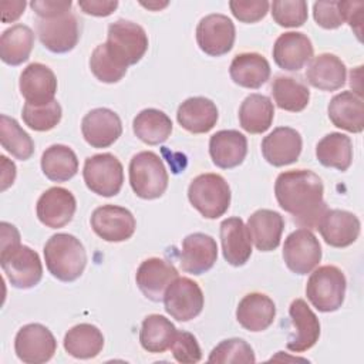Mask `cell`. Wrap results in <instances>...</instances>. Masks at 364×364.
Wrapping results in <instances>:
<instances>
[{"label": "cell", "mask_w": 364, "mask_h": 364, "mask_svg": "<svg viewBox=\"0 0 364 364\" xmlns=\"http://www.w3.org/2000/svg\"><path fill=\"white\" fill-rule=\"evenodd\" d=\"M141 4L144 7H148V9H152V10H159V9L165 7V6H168L166 1H164V3H141Z\"/></svg>", "instance_id": "cell-53"}, {"label": "cell", "mask_w": 364, "mask_h": 364, "mask_svg": "<svg viewBox=\"0 0 364 364\" xmlns=\"http://www.w3.org/2000/svg\"><path fill=\"white\" fill-rule=\"evenodd\" d=\"M293 331L287 340V348L293 353L310 350L320 337V321L303 299H296L289 307Z\"/></svg>", "instance_id": "cell-16"}, {"label": "cell", "mask_w": 364, "mask_h": 364, "mask_svg": "<svg viewBox=\"0 0 364 364\" xmlns=\"http://www.w3.org/2000/svg\"><path fill=\"white\" fill-rule=\"evenodd\" d=\"M235 37V24L225 14H208L200 18L196 27V43L199 48L212 57L228 54L233 48Z\"/></svg>", "instance_id": "cell-12"}, {"label": "cell", "mask_w": 364, "mask_h": 364, "mask_svg": "<svg viewBox=\"0 0 364 364\" xmlns=\"http://www.w3.org/2000/svg\"><path fill=\"white\" fill-rule=\"evenodd\" d=\"M323 193L324 186L320 176L309 169L282 172L274 182L279 206L291 215L294 223L306 229H317L327 210Z\"/></svg>", "instance_id": "cell-1"}, {"label": "cell", "mask_w": 364, "mask_h": 364, "mask_svg": "<svg viewBox=\"0 0 364 364\" xmlns=\"http://www.w3.org/2000/svg\"><path fill=\"white\" fill-rule=\"evenodd\" d=\"M229 74L235 84L256 90L269 80L270 64L259 53H240L233 57Z\"/></svg>", "instance_id": "cell-31"}, {"label": "cell", "mask_w": 364, "mask_h": 364, "mask_svg": "<svg viewBox=\"0 0 364 364\" xmlns=\"http://www.w3.org/2000/svg\"><path fill=\"white\" fill-rule=\"evenodd\" d=\"M218 259L216 240L205 233L188 235L182 242L181 267L191 274H202L213 267Z\"/></svg>", "instance_id": "cell-22"}, {"label": "cell", "mask_w": 364, "mask_h": 364, "mask_svg": "<svg viewBox=\"0 0 364 364\" xmlns=\"http://www.w3.org/2000/svg\"><path fill=\"white\" fill-rule=\"evenodd\" d=\"M175 334L176 328L171 320L161 314H149L142 321L139 343L148 353H164L171 347Z\"/></svg>", "instance_id": "cell-38"}, {"label": "cell", "mask_w": 364, "mask_h": 364, "mask_svg": "<svg viewBox=\"0 0 364 364\" xmlns=\"http://www.w3.org/2000/svg\"><path fill=\"white\" fill-rule=\"evenodd\" d=\"M78 7L90 16H97V17H107L114 13V10L118 7L117 0H87V1H78Z\"/></svg>", "instance_id": "cell-50"}, {"label": "cell", "mask_w": 364, "mask_h": 364, "mask_svg": "<svg viewBox=\"0 0 364 364\" xmlns=\"http://www.w3.org/2000/svg\"><path fill=\"white\" fill-rule=\"evenodd\" d=\"M41 171L53 182H65L78 171L77 155L70 146L54 144L41 155Z\"/></svg>", "instance_id": "cell-37"}, {"label": "cell", "mask_w": 364, "mask_h": 364, "mask_svg": "<svg viewBox=\"0 0 364 364\" xmlns=\"http://www.w3.org/2000/svg\"><path fill=\"white\" fill-rule=\"evenodd\" d=\"M90 68L97 80L107 84H114L121 81L128 67L118 61L107 48L105 43L97 46L90 57Z\"/></svg>", "instance_id": "cell-41"}, {"label": "cell", "mask_w": 364, "mask_h": 364, "mask_svg": "<svg viewBox=\"0 0 364 364\" xmlns=\"http://www.w3.org/2000/svg\"><path fill=\"white\" fill-rule=\"evenodd\" d=\"M209 154L213 164L222 169L239 166L247 154V139L236 129H222L209 139Z\"/></svg>", "instance_id": "cell-24"}, {"label": "cell", "mask_w": 364, "mask_h": 364, "mask_svg": "<svg viewBox=\"0 0 364 364\" xmlns=\"http://www.w3.org/2000/svg\"><path fill=\"white\" fill-rule=\"evenodd\" d=\"M104 347V336L98 327L81 323L71 327L64 336V350L81 360L97 357Z\"/></svg>", "instance_id": "cell-34"}, {"label": "cell", "mask_w": 364, "mask_h": 364, "mask_svg": "<svg viewBox=\"0 0 364 364\" xmlns=\"http://www.w3.org/2000/svg\"><path fill=\"white\" fill-rule=\"evenodd\" d=\"M273 118V102L263 94H250L240 104L239 122L249 134H263L270 128Z\"/></svg>", "instance_id": "cell-32"}, {"label": "cell", "mask_w": 364, "mask_h": 364, "mask_svg": "<svg viewBox=\"0 0 364 364\" xmlns=\"http://www.w3.org/2000/svg\"><path fill=\"white\" fill-rule=\"evenodd\" d=\"M1 159V191H6L10 185H13L16 178V165L9 161L4 155L0 156Z\"/></svg>", "instance_id": "cell-52"}, {"label": "cell", "mask_w": 364, "mask_h": 364, "mask_svg": "<svg viewBox=\"0 0 364 364\" xmlns=\"http://www.w3.org/2000/svg\"><path fill=\"white\" fill-rule=\"evenodd\" d=\"M316 156L323 166L347 171L353 161V144L350 136L341 132H330L316 145Z\"/></svg>", "instance_id": "cell-35"}, {"label": "cell", "mask_w": 364, "mask_h": 364, "mask_svg": "<svg viewBox=\"0 0 364 364\" xmlns=\"http://www.w3.org/2000/svg\"><path fill=\"white\" fill-rule=\"evenodd\" d=\"M82 178L87 188L100 196H115L124 182V168L109 152L88 156L84 162Z\"/></svg>", "instance_id": "cell-8"}, {"label": "cell", "mask_w": 364, "mask_h": 364, "mask_svg": "<svg viewBox=\"0 0 364 364\" xmlns=\"http://www.w3.org/2000/svg\"><path fill=\"white\" fill-rule=\"evenodd\" d=\"M37 34L41 44L51 53H68L80 40L78 20L71 11L50 18H38Z\"/></svg>", "instance_id": "cell-13"}, {"label": "cell", "mask_w": 364, "mask_h": 364, "mask_svg": "<svg viewBox=\"0 0 364 364\" xmlns=\"http://www.w3.org/2000/svg\"><path fill=\"white\" fill-rule=\"evenodd\" d=\"M283 259L293 273H310L321 260V246L318 239L310 229H296L284 240Z\"/></svg>", "instance_id": "cell-9"}, {"label": "cell", "mask_w": 364, "mask_h": 364, "mask_svg": "<svg viewBox=\"0 0 364 364\" xmlns=\"http://www.w3.org/2000/svg\"><path fill=\"white\" fill-rule=\"evenodd\" d=\"M168 172L162 159L152 151H142L129 162V183L142 199L161 198L168 188Z\"/></svg>", "instance_id": "cell-4"}, {"label": "cell", "mask_w": 364, "mask_h": 364, "mask_svg": "<svg viewBox=\"0 0 364 364\" xmlns=\"http://www.w3.org/2000/svg\"><path fill=\"white\" fill-rule=\"evenodd\" d=\"M276 306L273 300L263 293H249L237 304L236 318L239 324L249 331L257 333L266 330L274 320Z\"/></svg>", "instance_id": "cell-30"}, {"label": "cell", "mask_w": 364, "mask_h": 364, "mask_svg": "<svg viewBox=\"0 0 364 364\" xmlns=\"http://www.w3.org/2000/svg\"><path fill=\"white\" fill-rule=\"evenodd\" d=\"M272 95L276 105L289 112L303 111L310 101V91L307 85L286 75H277L273 80Z\"/></svg>", "instance_id": "cell-39"}, {"label": "cell", "mask_w": 364, "mask_h": 364, "mask_svg": "<svg viewBox=\"0 0 364 364\" xmlns=\"http://www.w3.org/2000/svg\"><path fill=\"white\" fill-rule=\"evenodd\" d=\"M0 264L10 284L17 289H31L43 277L38 253L24 245L0 250Z\"/></svg>", "instance_id": "cell-7"}, {"label": "cell", "mask_w": 364, "mask_h": 364, "mask_svg": "<svg viewBox=\"0 0 364 364\" xmlns=\"http://www.w3.org/2000/svg\"><path fill=\"white\" fill-rule=\"evenodd\" d=\"M18 88L27 104L44 105L54 101L57 78L50 67L41 63H31L20 74Z\"/></svg>", "instance_id": "cell-19"}, {"label": "cell", "mask_w": 364, "mask_h": 364, "mask_svg": "<svg viewBox=\"0 0 364 364\" xmlns=\"http://www.w3.org/2000/svg\"><path fill=\"white\" fill-rule=\"evenodd\" d=\"M0 141L1 146L16 159L27 161L34 154V142L31 136L14 118L4 114L0 117Z\"/></svg>", "instance_id": "cell-40"}, {"label": "cell", "mask_w": 364, "mask_h": 364, "mask_svg": "<svg viewBox=\"0 0 364 364\" xmlns=\"http://www.w3.org/2000/svg\"><path fill=\"white\" fill-rule=\"evenodd\" d=\"M77 202L74 195L61 186H53L41 193L36 212L38 220L51 229L68 225L75 213Z\"/></svg>", "instance_id": "cell-15"}, {"label": "cell", "mask_w": 364, "mask_h": 364, "mask_svg": "<svg viewBox=\"0 0 364 364\" xmlns=\"http://www.w3.org/2000/svg\"><path fill=\"white\" fill-rule=\"evenodd\" d=\"M313 17L320 27L327 30L338 28L344 23L340 1H316L313 4Z\"/></svg>", "instance_id": "cell-46"}, {"label": "cell", "mask_w": 364, "mask_h": 364, "mask_svg": "<svg viewBox=\"0 0 364 364\" xmlns=\"http://www.w3.org/2000/svg\"><path fill=\"white\" fill-rule=\"evenodd\" d=\"M134 134L148 145H159L165 142L172 132L171 118L156 108L142 109L132 122Z\"/></svg>", "instance_id": "cell-36"}, {"label": "cell", "mask_w": 364, "mask_h": 364, "mask_svg": "<svg viewBox=\"0 0 364 364\" xmlns=\"http://www.w3.org/2000/svg\"><path fill=\"white\" fill-rule=\"evenodd\" d=\"M270 7L273 20L282 27H300L307 20V3L304 0H277Z\"/></svg>", "instance_id": "cell-44"}, {"label": "cell", "mask_w": 364, "mask_h": 364, "mask_svg": "<svg viewBox=\"0 0 364 364\" xmlns=\"http://www.w3.org/2000/svg\"><path fill=\"white\" fill-rule=\"evenodd\" d=\"M311 40L299 31H287L277 37L273 46L274 63L286 71L301 70L313 57Z\"/></svg>", "instance_id": "cell-23"}, {"label": "cell", "mask_w": 364, "mask_h": 364, "mask_svg": "<svg viewBox=\"0 0 364 364\" xmlns=\"http://www.w3.org/2000/svg\"><path fill=\"white\" fill-rule=\"evenodd\" d=\"M218 108L215 102L205 97H191L185 100L176 112L179 125L191 134L209 132L218 122Z\"/></svg>", "instance_id": "cell-27"}, {"label": "cell", "mask_w": 364, "mask_h": 364, "mask_svg": "<svg viewBox=\"0 0 364 364\" xmlns=\"http://www.w3.org/2000/svg\"><path fill=\"white\" fill-rule=\"evenodd\" d=\"M178 277L175 266L161 257L145 259L135 274V280L141 293L152 300L161 301L168 286Z\"/></svg>", "instance_id": "cell-18"}, {"label": "cell", "mask_w": 364, "mask_h": 364, "mask_svg": "<svg viewBox=\"0 0 364 364\" xmlns=\"http://www.w3.org/2000/svg\"><path fill=\"white\" fill-rule=\"evenodd\" d=\"M246 228L257 250L270 252L280 245L284 219L276 210L259 209L249 216Z\"/></svg>", "instance_id": "cell-25"}, {"label": "cell", "mask_w": 364, "mask_h": 364, "mask_svg": "<svg viewBox=\"0 0 364 364\" xmlns=\"http://www.w3.org/2000/svg\"><path fill=\"white\" fill-rule=\"evenodd\" d=\"M346 287L344 273L337 266L326 264L310 274L306 284V296L318 311L330 313L341 307Z\"/></svg>", "instance_id": "cell-5"}, {"label": "cell", "mask_w": 364, "mask_h": 364, "mask_svg": "<svg viewBox=\"0 0 364 364\" xmlns=\"http://www.w3.org/2000/svg\"><path fill=\"white\" fill-rule=\"evenodd\" d=\"M317 229L327 245L333 247H347L357 240L361 223L351 212L327 209L320 219Z\"/></svg>", "instance_id": "cell-21"}, {"label": "cell", "mask_w": 364, "mask_h": 364, "mask_svg": "<svg viewBox=\"0 0 364 364\" xmlns=\"http://www.w3.org/2000/svg\"><path fill=\"white\" fill-rule=\"evenodd\" d=\"M105 46L118 61L129 67L145 55L148 36L139 24L128 20H117L108 26Z\"/></svg>", "instance_id": "cell-6"}, {"label": "cell", "mask_w": 364, "mask_h": 364, "mask_svg": "<svg viewBox=\"0 0 364 364\" xmlns=\"http://www.w3.org/2000/svg\"><path fill=\"white\" fill-rule=\"evenodd\" d=\"M334 127L358 134L364 129V102L354 91H341L334 95L327 108Z\"/></svg>", "instance_id": "cell-29"}, {"label": "cell", "mask_w": 364, "mask_h": 364, "mask_svg": "<svg viewBox=\"0 0 364 364\" xmlns=\"http://www.w3.org/2000/svg\"><path fill=\"white\" fill-rule=\"evenodd\" d=\"M301 135L290 127L274 128L262 141L263 158L273 166H284L296 162L301 154Z\"/></svg>", "instance_id": "cell-20"}, {"label": "cell", "mask_w": 364, "mask_h": 364, "mask_svg": "<svg viewBox=\"0 0 364 364\" xmlns=\"http://www.w3.org/2000/svg\"><path fill=\"white\" fill-rule=\"evenodd\" d=\"M220 242L225 260L232 266H243L252 255V239L240 218H228L220 223Z\"/></svg>", "instance_id": "cell-26"}, {"label": "cell", "mask_w": 364, "mask_h": 364, "mask_svg": "<svg viewBox=\"0 0 364 364\" xmlns=\"http://www.w3.org/2000/svg\"><path fill=\"white\" fill-rule=\"evenodd\" d=\"M347 67L334 54L323 53L314 57L307 70L306 78L310 85L321 91H336L346 84Z\"/></svg>", "instance_id": "cell-28"}, {"label": "cell", "mask_w": 364, "mask_h": 364, "mask_svg": "<svg viewBox=\"0 0 364 364\" xmlns=\"http://www.w3.org/2000/svg\"><path fill=\"white\" fill-rule=\"evenodd\" d=\"M91 228L105 242H124L134 235L136 222L127 208L102 205L92 212Z\"/></svg>", "instance_id": "cell-14"}, {"label": "cell", "mask_w": 364, "mask_h": 364, "mask_svg": "<svg viewBox=\"0 0 364 364\" xmlns=\"http://www.w3.org/2000/svg\"><path fill=\"white\" fill-rule=\"evenodd\" d=\"M57 341L53 333L43 324L30 323L23 326L14 338L16 355L27 364H43L53 358Z\"/></svg>", "instance_id": "cell-11"}, {"label": "cell", "mask_w": 364, "mask_h": 364, "mask_svg": "<svg viewBox=\"0 0 364 364\" xmlns=\"http://www.w3.org/2000/svg\"><path fill=\"white\" fill-rule=\"evenodd\" d=\"M81 132L92 148H107L122 134V122L117 112L109 108H95L84 115Z\"/></svg>", "instance_id": "cell-17"}, {"label": "cell", "mask_w": 364, "mask_h": 364, "mask_svg": "<svg viewBox=\"0 0 364 364\" xmlns=\"http://www.w3.org/2000/svg\"><path fill=\"white\" fill-rule=\"evenodd\" d=\"M61 105L55 100L44 105H31L26 102L21 112L24 124L28 128L40 132L53 129L61 121Z\"/></svg>", "instance_id": "cell-43"}, {"label": "cell", "mask_w": 364, "mask_h": 364, "mask_svg": "<svg viewBox=\"0 0 364 364\" xmlns=\"http://www.w3.org/2000/svg\"><path fill=\"white\" fill-rule=\"evenodd\" d=\"M73 3L68 1H60V0H34L30 3V7L33 11L38 16V18H50L55 17L64 13H68L71 10Z\"/></svg>", "instance_id": "cell-48"}, {"label": "cell", "mask_w": 364, "mask_h": 364, "mask_svg": "<svg viewBox=\"0 0 364 364\" xmlns=\"http://www.w3.org/2000/svg\"><path fill=\"white\" fill-rule=\"evenodd\" d=\"M191 205L206 219H218L230 205V188L218 173H202L192 179L188 188Z\"/></svg>", "instance_id": "cell-3"}, {"label": "cell", "mask_w": 364, "mask_h": 364, "mask_svg": "<svg viewBox=\"0 0 364 364\" xmlns=\"http://www.w3.org/2000/svg\"><path fill=\"white\" fill-rule=\"evenodd\" d=\"M164 306L166 313L178 321H189L203 309V293L189 277H176L165 290Z\"/></svg>", "instance_id": "cell-10"}, {"label": "cell", "mask_w": 364, "mask_h": 364, "mask_svg": "<svg viewBox=\"0 0 364 364\" xmlns=\"http://www.w3.org/2000/svg\"><path fill=\"white\" fill-rule=\"evenodd\" d=\"M232 14L242 23H256L262 20L269 11V1L250 0V1H230Z\"/></svg>", "instance_id": "cell-47"}, {"label": "cell", "mask_w": 364, "mask_h": 364, "mask_svg": "<svg viewBox=\"0 0 364 364\" xmlns=\"http://www.w3.org/2000/svg\"><path fill=\"white\" fill-rule=\"evenodd\" d=\"M209 363L215 364H253L256 361L255 351L242 338H228L220 341L209 354Z\"/></svg>", "instance_id": "cell-42"}, {"label": "cell", "mask_w": 364, "mask_h": 364, "mask_svg": "<svg viewBox=\"0 0 364 364\" xmlns=\"http://www.w3.org/2000/svg\"><path fill=\"white\" fill-rule=\"evenodd\" d=\"M33 46V30L26 24H14L1 33L0 57L9 65H20L28 60Z\"/></svg>", "instance_id": "cell-33"}, {"label": "cell", "mask_w": 364, "mask_h": 364, "mask_svg": "<svg viewBox=\"0 0 364 364\" xmlns=\"http://www.w3.org/2000/svg\"><path fill=\"white\" fill-rule=\"evenodd\" d=\"M363 1H340V9L344 16V21L355 31L358 40H361V21H363Z\"/></svg>", "instance_id": "cell-49"}, {"label": "cell", "mask_w": 364, "mask_h": 364, "mask_svg": "<svg viewBox=\"0 0 364 364\" xmlns=\"http://www.w3.org/2000/svg\"><path fill=\"white\" fill-rule=\"evenodd\" d=\"M44 259L48 272L61 282L77 280L87 264V253L75 236L53 235L44 245Z\"/></svg>", "instance_id": "cell-2"}, {"label": "cell", "mask_w": 364, "mask_h": 364, "mask_svg": "<svg viewBox=\"0 0 364 364\" xmlns=\"http://www.w3.org/2000/svg\"><path fill=\"white\" fill-rule=\"evenodd\" d=\"M169 348L173 358L182 364H195L199 363L202 358L200 347L196 337L188 331H176Z\"/></svg>", "instance_id": "cell-45"}, {"label": "cell", "mask_w": 364, "mask_h": 364, "mask_svg": "<svg viewBox=\"0 0 364 364\" xmlns=\"http://www.w3.org/2000/svg\"><path fill=\"white\" fill-rule=\"evenodd\" d=\"M1 20L3 23H10L17 20L26 9V1L17 0V1H1Z\"/></svg>", "instance_id": "cell-51"}]
</instances>
